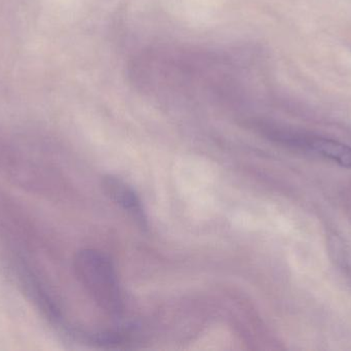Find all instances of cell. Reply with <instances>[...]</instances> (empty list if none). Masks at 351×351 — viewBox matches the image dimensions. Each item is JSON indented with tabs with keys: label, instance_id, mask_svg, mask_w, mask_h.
<instances>
[{
	"label": "cell",
	"instance_id": "obj_1",
	"mask_svg": "<svg viewBox=\"0 0 351 351\" xmlns=\"http://www.w3.org/2000/svg\"><path fill=\"white\" fill-rule=\"evenodd\" d=\"M74 271L84 290L101 309L119 317L123 301L117 270L108 256L93 249L78 251L74 258Z\"/></svg>",
	"mask_w": 351,
	"mask_h": 351
},
{
	"label": "cell",
	"instance_id": "obj_2",
	"mask_svg": "<svg viewBox=\"0 0 351 351\" xmlns=\"http://www.w3.org/2000/svg\"><path fill=\"white\" fill-rule=\"evenodd\" d=\"M103 193L113 203L128 212L141 228L147 227V216L144 210L141 199L135 190L121 177L105 175L101 181Z\"/></svg>",
	"mask_w": 351,
	"mask_h": 351
},
{
	"label": "cell",
	"instance_id": "obj_3",
	"mask_svg": "<svg viewBox=\"0 0 351 351\" xmlns=\"http://www.w3.org/2000/svg\"><path fill=\"white\" fill-rule=\"evenodd\" d=\"M311 150L337 163L340 166L351 169V148L341 142L323 137H313L307 141Z\"/></svg>",
	"mask_w": 351,
	"mask_h": 351
}]
</instances>
